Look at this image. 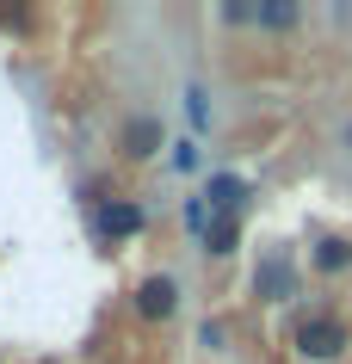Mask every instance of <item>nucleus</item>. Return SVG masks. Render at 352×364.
<instances>
[{"mask_svg":"<svg viewBox=\"0 0 352 364\" xmlns=\"http://www.w3.org/2000/svg\"><path fill=\"white\" fill-rule=\"evenodd\" d=\"M346 346H352V327H346V315H334V309H315V315H303V321L291 327V352L303 364H334Z\"/></svg>","mask_w":352,"mask_h":364,"instance_id":"nucleus-1","label":"nucleus"},{"mask_svg":"<svg viewBox=\"0 0 352 364\" xmlns=\"http://www.w3.org/2000/svg\"><path fill=\"white\" fill-rule=\"evenodd\" d=\"M142 204H130V198H105L93 210V229H99V241H130V235H142Z\"/></svg>","mask_w":352,"mask_h":364,"instance_id":"nucleus-2","label":"nucleus"},{"mask_svg":"<svg viewBox=\"0 0 352 364\" xmlns=\"http://www.w3.org/2000/svg\"><path fill=\"white\" fill-rule=\"evenodd\" d=\"M174 309H179V284L167 278V272H155V278H142V284H137V315H142V321H167Z\"/></svg>","mask_w":352,"mask_h":364,"instance_id":"nucleus-3","label":"nucleus"},{"mask_svg":"<svg viewBox=\"0 0 352 364\" xmlns=\"http://www.w3.org/2000/svg\"><path fill=\"white\" fill-rule=\"evenodd\" d=\"M254 290L266 296V303H291V296H297V266H291V253H272V259L254 272Z\"/></svg>","mask_w":352,"mask_h":364,"instance_id":"nucleus-4","label":"nucleus"},{"mask_svg":"<svg viewBox=\"0 0 352 364\" xmlns=\"http://www.w3.org/2000/svg\"><path fill=\"white\" fill-rule=\"evenodd\" d=\"M247 204V179H235V173H210V186H204V210L210 216H241Z\"/></svg>","mask_w":352,"mask_h":364,"instance_id":"nucleus-5","label":"nucleus"},{"mask_svg":"<svg viewBox=\"0 0 352 364\" xmlns=\"http://www.w3.org/2000/svg\"><path fill=\"white\" fill-rule=\"evenodd\" d=\"M309 266L321 272V278H340V272H352V241L346 235H321L309 247Z\"/></svg>","mask_w":352,"mask_h":364,"instance_id":"nucleus-6","label":"nucleus"},{"mask_svg":"<svg viewBox=\"0 0 352 364\" xmlns=\"http://www.w3.org/2000/svg\"><path fill=\"white\" fill-rule=\"evenodd\" d=\"M155 149H161V124L155 117H130V124H124V154H130V161H149Z\"/></svg>","mask_w":352,"mask_h":364,"instance_id":"nucleus-7","label":"nucleus"},{"mask_svg":"<svg viewBox=\"0 0 352 364\" xmlns=\"http://www.w3.org/2000/svg\"><path fill=\"white\" fill-rule=\"evenodd\" d=\"M235 241H241V229H235V216H210V229H204V253H216V259H229Z\"/></svg>","mask_w":352,"mask_h":364,"instance_id":"nucleus-8","label":"nucleus"},{"mask_svg":"<svg viewBox=\"0 0 352 364\" xmlns=\"http://www.w3.org/2000/svg\"><path fill=\"white\" fill-rule=\"evenodd\" d=\"M303 19L297 6H284V0H272V6H247V25H272V31H291V25Z\"/></svg>","mask_w":352,"mask_h":364,"instance_id":"nucleus-9","label":"nucleus"},{"mask_svg":"<svg viewBox=\"0 0 352 364\" xmlns=\"http://www.w3.org/2000/svg\"><path fill=\"white\" fill-rule=\"evenodd\" d=\"M174 167H179V173L198 167V149H192V142H179V149H174Z\"/></svg>","mask_w":352,"mask_h":364,"instance_id":"nucleus-10","label":"nucleus"},{"mask_svg":"<svg viewBox=\"0 0 352 364\" xmlns=\"http://www.w3.org/2000/svg\"><path fill=\"white\" fill-rule=\"evenodd\" d=\"M346 142H352V124H346Z\"/></svg>","mask_w":352,"mask_h":364,"instance_id":"nucleus-11","label":"nucleus"}]
</instances>
